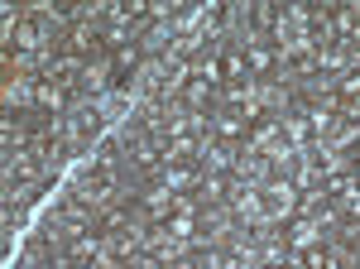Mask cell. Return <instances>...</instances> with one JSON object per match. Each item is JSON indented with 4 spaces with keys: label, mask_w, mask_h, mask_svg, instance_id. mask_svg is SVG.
<instances>
[{
    "label": "cell",
    "mask_w": 360,
    "mask_h": 269,
    "mask_svg": "<svg viewBox=\"0 0 360 269\" xmlns=\"http://www.w3.org/2000/svg\"><path fill=\"white\" fill-rule=\"evenodd\" d=\"M278 139H283V125H278L274 115H259L255 125H250V139H245V149H255V154H269Z\"/></svg>",
    "instance_id": "9a60e30c"
},
{
    "label": "cell",
    "mask_w": 360,
    "mask_h": 269,
    "mask_svg": "<svg viewBox=\"0 0 360 269\" xmlns=\"http://www.w3.org/2000/svg\"><path fill=\"white\" fill-rule=\"evenodd\" d=\"M63 255H68L77 269L101 265V260H106V236H101V231H82V236H72V241L63 245Z\"/></svg>",
    "instance_id": "ba28073f"
},
{
    "label": "cell",
    "mask_w": 360,
    "mask_h": 269,
    "mask_svg": "<svg viewBox=\"0 0 360 269\" xmlns=\"http://www.w3.org/2000/svg\"><path fill=\"white\" fill-rule=\"evenodd\" d=\"M245 68L255 82H274L278 77V49L269 44V39H255L245 49Z\"/></svg>",
    "instance_id": "9c48e42d"
},
{
    "label": "cell",
    "mask_w": 360,
    "mask_h": 269,
    "mask_svg": "<svg viewBox=\"0 0 360 269\" xmlns=\"http://www.w3.org/2000/svg\"><path fill=\"white\" fill-rule=\"evenodd\" d=\"M278 125H283V139H288L293 149H312V144H317V134H312V120H307V106H293L288 115H283V120H278Z\"/></svg>",
    "instance_id": "4fadbf2b"
},
{
    "label": "cell",
    "mask_w": 360,
    "mask_h": 269,
    "mask_svg": "<svg viewBox=\"0 0 360 269\" xmlns=\"http://www.w3.org/2000/svg\"><path fill=\"white\" fill-rule=\"evenodd\" d=\"M236 178H240V183H255V188H264V183L274 178V163H269V154H255V149H245V144H240Z\"/></svg>",
    "instance_id": "7c38bea8"
},
{
    "label": "cell",
    "mask_w": 360,
    "mask_h": 269,
    "mask_svg": "<svg viewBox=\"0 0 360 269\" xmlns=\"http://www.w3.org/2000/svg\"><path fill=\"white\" fill-rule=\"evenodd\" d=\"M168 269H202V260H197V255H188V260H178V265H168Z\"/></svg>",
    "instance_id": "ac0fdd59"
},
{
    "label": "cell",
    "mask_w": 360,
    "mask_h": 269,
    "mask_svg": "<svg viewBox=\"0 0 360 269\" xmlns=\"http://www.w3.org/2000/svg\"><path fill=\"white\" fill-rule=\"evenodd\" d=\"M298 202H303V192H298V183L288 178V173H274L269 183H264V207H269V221H293L298 216Z\"/></svg>",
    "instance_id": "6da1fadb"
},
{
    "label": "cell",
    "mask_w": 360,
    "mask_h": 269,
    "mask_svg": "<svg viewBox=\"0 0 360 269\" xmlns=\"http://www.w3.org/2000/svg\"><path fill=\"white\" fill-rule=\"evenodd\" d=\"M72 87H63L53 77H39V96H34V115H44V120H58V115H68L72 111Z\"/></svg>",
    "instance_id": "5b68a950"
},
{
    "label": "cell",
    "mask_w": 360,
    "mask_h": 269,
    "mask_svg": "<svg viewBox=\"0 0 360 269\" xmlns=\"http://www.w3.org/2000/svg\"><path fill=\"white\" fill-rule=\"evenodd\" d=\"M226 207L231 216L240 221V226H259L269 207H264V188H255V183H240V178H231V197H226Z\"/></svg>",
    "instance_id": "7a4b0ae2"
},
{
    "label": "cell",
    "mask_w": 360,
    "mask_h": 269,
    "mask_svg": "<svg viewBox=\"0 0 360 269\" xmlns=\"http://www.w3.org/2000/svg\"><path fill=\"white\" fill-rule=\"evenodd\" d=\"M154 183H164L173 197H178V192H197V183H202V168H197V163H164V168L154 173Z\"/></svg>",
    "instance_id": "8fae6325"
},
{
    "label": "cell",
    "mask_w": 360,
    "mask_h": 269,
    "mask_svg": "<svg viewBox=\"0 0 360 269\" xmlns=\"http://www.w3.org/2000/svg\"><path fill=\"white\" fill-rule=\"evenodd\" d=\"M217 101H221V87L217 82H207V77H188V87H183V96H178V106L183 111H193V115H202V111H217Z\"/></svg>",
    "instance_id": "52a82bcc"
},
{
    "label": "cell",
    "mask_w": 360,
    "mask_h": 269,
    "mask_svg": "<svg viewBox=\"0 0 360 269\" xmlns=\"http://www.w3.org/2000/svg\"><path fill=\"white\" fill-rule=\"evenodd\" d=\"M226 197H231V178H221V173H202V183H197L202 212H207V207H226Z\"/></svg>",
    "instance_id": "e0dca14e"
},
{
    "label": "cell",
    "mask_w": 360,
    "mask_h": 269,
    "mask_svg": "<svg viewBox=\"0 0 360 269\" xmlns=\"http://www.w3.org/2000/svg\"><path fill=\"white\" fill-rule=\"evenodd\" d=\"M212 139H221V144H236V149H240V144H245L250 139V120L245 115H236V111H212Z\"/></svg>",
    "instance_id": "30bf717a"
},
{
    "label": "cell",
    "mask_w": 360,
    "mask_h": 269,
    "mask_svg": "<svg viewBox=\"0 0 360 269\" xmlns=\"http://www.w3.org/2000/svg\"><path fill=\"white\" fill-rule=\"evenodd\" d=\"M77 101H106L115 92V73H111V58H96V63H86L82 77H77Z\"/></svg>",
    "instance_id": "3957f363"
},
{
    "label": "cell",
    "mask_w": 360,
    "mask_h": 269,
    "mask_svg": "<svg viewBox=\"0 0 360 269\" xmlns=\"http://www.w3.org/2000/svg\"><path fill=\"white\" fill-rule=\"evenodd\" d=\"M212 54H217V68H221V87H231V82H245V77H250L245 49H236V44H217Z\"/></svg>",
    "instance_id": "5bb4252c"
},
{
    "label": "cell",
    "mask_w": 360,
    "mask_h": 269,
    "mask_svg": "<svg viewBox=\"0 0 360 269\" xmlns=\"http://www.w3.org/2000/svg\"><path fill=\"white\" fill-rule=\"evenodd\" d=\"M236 159H240V149H236V144H221V139H212V134L197 144V168H202V173L236 178Z\"/></svg>",
    "instance_id": "277c9868"
},
{
    "label": "cell",
    "mask_w": 360,
    "mask_h": 269,
    "mask_svg": "<svg viewBox=\"0 0 360 269\" xmlns=\"http://www.w3.org/2000/svg\"><path fill=\"white\" fill-rule=\"evenodd\" d=\"M278 15H283V5H274V0H250V34L255 39H269Z\"/></svg>",
    "instance_id": "2e32d148"
},
{
    "label": "cell",
    "mask_w": 360,
    "mask_h": 269,
    "mask_svg": "<svg viewBox=\"0 0 360 269\" xmlns=\"http://www.w3.org/2000/svg\"><path fill=\"white\" fill-rule=\"evenodd\" d=\"M283 241H288V250H293V255H307V250H317V245L327 241V231H322L312 216L298 212L293 221H283Z\"/></svg>",
    "instance_id": "8992f818"
}]
</instances>
